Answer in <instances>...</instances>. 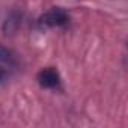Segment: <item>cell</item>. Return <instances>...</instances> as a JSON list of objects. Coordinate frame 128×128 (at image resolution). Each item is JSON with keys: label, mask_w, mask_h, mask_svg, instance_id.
Returning <instances> with one entry per match:
<instances>
[{"label": "cell", "mask_w": 128, "mask_h": 128, "mask_svg": "<svg viewBox=\"0 0 128 128\" xmlns=\"http://www.w3.org/2000/svg\"><path fill=\"white\" fill-rule=\"evenodd\" d=\"M70 23V15L65 9L62 8H51L48 9L41 18L38 20V26L42 29L48 27H65Z\"/></svg>", "instance_id": "obj_1"}, {"label": "cell", "mask_w": 128, "mask_h": 128, "mask_svg": "<svg viewBox=\"0 0 128 128\" xmlns=\"http://www.w3.org/2000/svg\"><path fill=\"white\" fill-rule=\"evenodd\" d=\"M36 80H38L39 86L41 88H45V89H53V88H57L60 84L59 72L54 68H45V70L39 71Z\"/></svg>", "instance_id": "obj_2"}, {"label": "cell", "mask_w": 128, "mask_h": 128, "mask_svg": "<svg viewBox=\"0 0 128 128\" xmlns=\"http://www.w3.org/2000/svg\"><path fill=\"white\" fill-rule=\"evenodd\" d=\"M0 62L3 63H9V65H14L15 63V56L11 50H8L6 47L0 45Z\"/></svg>", "instance_id": "obj_3"}, {"label": "cell", "mask_w": 128, "mask_h": 128, "mask_svg": "<svg viewBox=\"0 0 128 128\" xmlns=\"http://www.w3.org/2000/svg\"><path fill=\"white\" fill-rule=\"evenodd\" d=\"M5 78H6V71H5L2 66H0V83H3Z\"/></svg>", "instance_id": "obj_4"}]
</instances>
